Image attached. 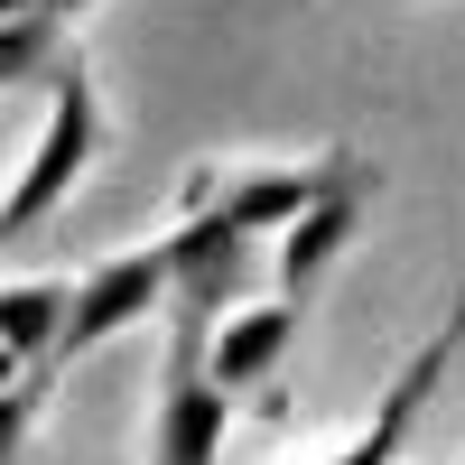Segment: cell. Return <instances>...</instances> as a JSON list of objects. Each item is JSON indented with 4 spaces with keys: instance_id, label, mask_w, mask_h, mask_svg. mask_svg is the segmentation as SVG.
Masks as SVG:
<instances>
[{
    "instance_id": "1",
    "label": "cell",
    "mask_w": 465,
    "mask_h": 465,
    "mask_svg": "<svg viewBox=\"0 0 465 465\" xmlns=\"http://www.w3.org/2000/svg\"><path fill=\"white\" fill-rule=\"evenodd\" d=\"M94 159H103V94H94V74L65 56V65L47 74V122H37L28 159H19V177H10V196H0V252L28 242V232L74 196V177H84Z\"/></svg>"
},
{
    "instance_id": "2",
    "label": "cell",
    "mask_w": 465,
    "mask_h": 465,
    "mask_svg": "<svg viewBox=\"0 0 465 465\" xmlns=\"http://www.w3.org/2000/svg\"><path fill=\"white\" fill-rule=\"evenodd\" d=\"M205 335L168 317V372H159V419H149V465H223V429H232V391L205 372Z\"/></svg>"
},
{
    "instance_id": "3",
    "label": "cell",
    "mask_w": 465,
    "mask_h": 465,
    "mask_svg": "<svg viewBox=\"0 0 465 465\" xmlns=\"http://www.w3.org/2000/svg\"><path fill=\"white\" fill-rule=\"evenodd\" d=\"M159 307H168V232H159V242L112 252V261H94L84 280H74V298H65V335H56V363L94 354V344H112L122 326L159 317Z\"/></svg>"
},
{
    "instance_id": "4",
    "label": "cell",
    "mask_w": 465,
    "mask_h": 465,
    "mask_svg": "<svg viewBox=\"0 0 465 465\" xmlns=\"http://www.w3.org/2000/svg\"><path fill=\"white\" fill-rule=\"evenodd\" d=\"M363 205H372V168L363 159H326V177H317V196H307L289 223H280V298H298L307 307V289L335 270V252L363 232Z\"/></svg>"
},
{
    "instance_id": "5",
    "label": "cell",
    "mask_w": 465,
    "mask_h": 465,
    "mask_svg": "<svg viewBox=\"0 0 465 465\" xmlns=\"http://www.w3.org/2000/svg\"><path fill=\"white\" fill-rule=\"evenodd\" d=\"M456 344H465V298H456V317L419 344V354L391 372V391L372 401V419H363V438H344L326 465H401V447L419 438V410L438 401V381H447V363H456Z\"/></svg>"
},
{
    "instance_id": "6",
    "label": "cell",
    "mask_w": 465,
    "mask_h": 465,
    "mask_svg": "<svg viewBox=\"0 0 465 465\" xmlns=\"http://www.w3.org/2000/svg\"><path fill=\"white\" fill-rule=\"evenodd\" d=\"M317 168H196L186 177V214H223V223H242V232H280L307 196H317Z\"/></svg>"
},
{
    "instance_id": "7",
    "label": "cell",
    "mask_w": 465,
    "mask_h": 465,
    "mask_svg": "<svg viewBox=\"0 0 465 465\" xmlns=\"http://www.w3.org/2000/svg\"><path fill=\"white\" fill-rule=\"evenodd\" d=\"M289 344H298V298H252V307H223V326L205 335V372L223 381L232 401H242V391H261V381L289 363Z\"/></svg>"
},
{
    "instance_id": "8",
    "label": "cell",
    "mask_w": 465,
    "mask_h": 465,
    "mask_svg": "<svg viewBox=\"0 0 465 465\" xmlns=\"http://www.w3.org/2000/svg\"><path fill=\"white\" fill-rule=\"evenodd\" d=\"M65 298H74V280H0V344H10L19 363H47L56 372Z\"/></svg>"
},
{
    "instance_id": "9",
    "label": "cell",
    "mask_w": 465,
    "mask_h": 465,
    "mask_svg": "<svg viewBox=\"0 0 465 465\" xmlns=\"http://www.w3.org/2000/svg\"><path fill=\"white\" fill-rule=\"evenodd\" d=\"M56 65H65V19H56V10L0 19V94H19V84H47Z\"/></svg>"
},
{
    "instance_id": "10",
    "label": "cell",
    "mask_w": 465,
    "mask_h": 465,
    "mask_svg": "<svg viewBox=\"0 0 465 465\" xmlns=\"http://www.w3.org/2000/svg\"><path fill=\"white\" fill-rule=\"evenodd\" d=\"M47 391H56V372L47 363H28L10 391H0V465H19L28 456V438H37V410H47Z\"/></svg>"
},
{
    "instance_id": "11",
    "label": "cell",
    "mask_w": 465,
    "mask_h": 465,
    "mask_svg": "<svg viewBox=\"0 0 465 465\" xmlns=\"http://www.w3.org/2000/svg\"><path fill=\"white\" fill-rule=\"evenodd\" d=\"M19 372H28V363H19V354H10V344H0V391H10V381H19Z\"/></svg>"
},
{
    "instance_id": "12",
    "label": "cell",
    "mask_w": 465,
    "mask_h": 465,
    "mask_svg": "<svg viewBox=\"0 0 465 465\" xmlns=\"http://www.w3.org/2000/svg\"><path fill=\"white\" fill-rule=\"evenodd\" d=\"M28 10H47V0H0V19H28Z\"/></svg>"
},
{
    "instance_id": "13",
    "label": "cell",
    "mask_w": 465,
    "mask_h": 465,
    "mask_svg": "<svg viewBox=\"0 0 465 465\" xmlns=\"http://www.w3.org/2000/svg\"><path fill=\"white\" fill-rule=\"evenodd\" d=\"M47 10H56V19H84V10H94V0H47Z\"/></svg>"
}]
</instances>
